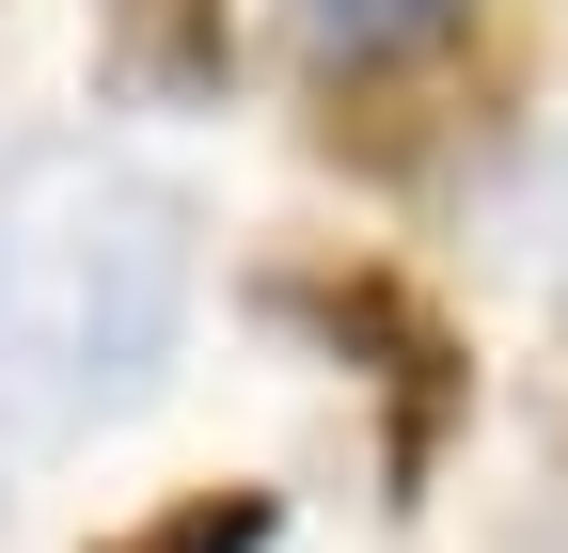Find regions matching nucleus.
I'll list each match as a JSON object with an SVG mask.
<instances>
[{"label":"nucleus","mask_w":568,"mask_h":553,"mask_svg":"<svg viewBox=\"0 0 568 553\" xmlns=\"http://www.w3.org/2000/svg\"><path fill=\"white\" fill-rule=\"evenodd\" d=\"M268 491H190V506H159V522H126V537H95V553H268Z\"/></svg>","instance_id":"obj_5"},{"label":"nucleus","mask_w":568,"mask_h":553,"mask_svg":"<svg viewBox=\"0 0 568 553\" xmlns=\"http://www.w3.org/2000/svg\"><path fill=\"white\" fill-rule=\"evenodd\" d=\"M268 316L332 332V349L395 395V474H426V459H443V428H458V332L426 316L395 269H268Z\"/></svg>","instance_id":"obj_2"},{"label":"nucleus","mask_w":568,"mask_h":553,"mask_svg":"<svg viewBox=\"0 0 568 553\" xmlns=\"http://www.w3.org/2000/svg\"><path fill=\"white\" fill-rule=\"evenodd\" d=\"M190 332V190L111 143L0 159V395L32 428H95Z\"/></svg>","instance_id":"obj_1"},{"label":"nucleus","mask_w":568,"mask_h":553,"mask_svg":"<svg viewBox=\"0 0 568 553\" xmlns=\"http://www.w3.org/2000/svg\"><path fill=\"white\" fill-rule=\"evenodd\" d=\"M474 0H301V48L316 63H410L426 32H458Z\"/></svg>","instance_id":"obj_4"},{"label":"nucleus","mask_w":568,"mask_h":553,"mask_svg":"<svg viewBox=\"0 0 568 553\" xmlns=\"http://www.w3.org/2000/svg\"><path fill=\"white\" fill-rule=\"evenodd\" d=\"M95 48H111L126 95H222L237 17H222V0H95Z\"/></svg>","instance_id":"obj_3"}]
</instances>
